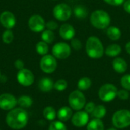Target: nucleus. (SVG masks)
Segmentation results:
<instances>
[{
	"mask_svg": "<svg viewBox=\"0 0 130 130\" xmlns=\"http://www.w3.org/2000/svg\"><path fill=\"white\" fill-rule=\"evenodd\" d=\"M28 122V114L22 108H16L10 111L6 117V123L9 127L14 129L24 128Z\"/></svg>",
	"mask_w": 130,
	"mask_h": 130,
	"instance_id": "f257e3e1",
	"label": "nucleus"
},
{
	"mask_svg": "<svg viewBox=\"0 0 130 130\" xmlns=\"http://www.w3.org/2000/svg\"><path fill=\"white\" fill-rule=\"evenodd\" d=\"M85 51L90 58L100 59L104 53V48L103 43L98 37L91 36L86 41Z\"/></svg>",
	"mask_w": 130,
	"mask_h": 130,
	"instance_id": "f03ea898",
	"label": "nucleus"
},
{
	"mask_svg": "<svg viewBox=\"0 0 130 130\" xmlns=\"http://www.w3.org/2000/svg\"><path fill=\"white\" fill-rule=\"evenodd\" d=\"M91 24L97 29H106L111 22L110 16L104 10H96L91 13L90 18Z\"/></svg>",
	"mask_w": 130,
	"mask_h": 130,
	"instance_id": "7ed1b4c3",
	"label": "nucleus"
},
{
	"mask_svg": "<svg viewBox=\"0 0 130 130\" xmlns=\"http://www.w3.org/2000/svg\"><path fill=\"white\" fill-rule=\"evenodd\" d=\"M113 126L118 129L126 128L130 126V111L128 110H120L114 113L112 118Z\"/></svg>",
	"mask_w": 130,
	"mask_h": 130,
	"instance_id": "20e7f679",
	"label": "nucleus"
},
{
	"mask_svg": "<svg viewBox=\"0 0 130 130\" xmlns=\"http://www.w3.org/2000/svg\"><path fill=\"white\" fill-rule=\"evenodd\" d=\"M117 88L112 84L102 85L98 91V97L104 102L112 101L117 95Z\"/></svg>",
	"mask_w": 130,
	"mask_h": 130,
	"instance_id": "39448f33",
	"label": "nucleus"
},
{
	"mask_svg": "<svg viewBox=\"0 0 130 130\" xmlns=\"http://www.w3.org/2000/svg\"><path fill=\"white\" fill-rule=\"evenodd\" d=\"M72 10L71 7L66 3H60L56 5L53 10V14L55 18L60 21H68L72 16Z\"/></svg>",
	"mask_w": 130,
	"mask_h": 130,
	"instance_id": "423d86ee",
	"label": "nucleus"
},
{
	"mask_svg": "<svg viewBox=\"0 0 130 130\" xmlns=\"http://www.w3.org/2000/svg\"><path fill=\"white\" fill-rule=\"evenodd\" d=\"M69 104L75 110H81L86 104V98L80 90L72 91L69 97Z\"/></svg>",
	"mask_w": 130,
	"mask_h": 130,
	"instance_id": "0eeeda50",
	"label": "nucleus"
},
{
	"mask_svg": "<svg viewBox=\"0 0 130 130\" xmlns=\"http://www.w3.org/2000/svg\"><path fill=\"white\" fill-rule=\"evenodd\" d=\"M71 47L70 46L63 42H59L56 43L52 48L53 56L59 59H67L71 54Z\"/></svg>",
	"mask_w": 130,
	"mask_h": 130,
	"instance_id": "6e6552de",
	"label": "nucleus"
},
{
	"mask_svg": "<svg viewBox=\"0 0 130 130\" xmlns=\"http://www.w3.org/2000/svg\"><path fill=\"white\" fill-rule=\"evenodd\" d=\"M40 66L41 70L45 73L53 72L57 67V62L56 58L52 55H45L40 59Z\"/></svg>",
	"mask_w": 130,
	"mask_h": 130,
	"instance_id": "1a4fd4ad",
	"label": "nucleus"
},
{
	"mask_svg": "<svg viewBox=\"0 0 130 130\" xmlns=\"http://www.w3.org/2000/svg\"><path fill=\"white\" fill-rule=\"evenodd\" d=\"M28 27L33 32H43L46 27V22L43 17L39 14H34L29 18Z\"/></svg>",
	"mask_w": 130,
	"mask_h": 130,
	"instance_id": "9d476101",
	"label": "nucleus"
},
{
	"mask_svg": "<svg viewBox=\"0 0 130 130\" xmlns=\"http://www.w3.org/2000/svg\"><path fill=\"white\" fill-rule=\"evenodd\" d=\"M17 80L23 86H30L34 83V76L31 71L27 69H23L18 72Z\"/></svg>",
	"mask_w": 130,
	"mask_h": 130,
	"instance_id": "9b49d317",
	"label": "nucleus"
},
{
	"mask_svg": "<svg viewBox=\"0 0 130 130\" xmlns=\"http://www.w3.org/2000/svg\"><path fill=\"white\" fill-rule=\"evenodd\" d=\"M18 101L15 97L11 94H3L0 95V108L5 110H12Z\"/></svg>",
	"mask_w": 130,
	"mask_h": 130,
	"instance_id": "f8f14e48",
	"label": "nucleus"
},
{
	"mask_svg": "<svg viewBox=\"0 0 130 130\" xmlns=\"http://www.w3.org/2000/svg\"><path fill=\"white\" fill-rule=\"evenodd\" d=\"M0 23L6 29L11 30L16 24V18L12 12L5 11L0 14Z\"/></svg>",
	"mask_w": 130,
	"mask_h": 130,
	"instance_id": "ddd939ff",
	"label": "nucleus"
},
{
	"mask_svg": "<svg viewBox=\"0 0 130 130\" xmlns=\"http://www.w3.org/2000/svg\"><path fill=\"white\" fill-rule=\"evenodd\" d=\"M89 121L88 113L85 111H78L75 113L72 118V123L75 126L83 127L88 124Z\"/></svg>",
	"mask_w": 130,
	"mask_h": 130,
	"instance_id": "4468645a",
	"label": "nucleus"
},
{
	"mask_svg": "<svg viewBox=\"0 0 130 130\" xmlns=\"http://www.w3.org/2000/svg\"><path fill=\"white\" fill-rule=\"evenodd\" d=\"M59 33L62 39L66 40H69L75 37V30L72 25L69 24H63L61 25Z\"/></svg>",
	"mask_w": 130,
	"mask_h": 130,
	"instance_id": "2eb2a0df",
	"label": "nucleus"
},
{
	"mask_svg": "<svg viewBox=\"0 0 130 130\" xmlns=\"http://www.w3.org/2000/svg\"><path fill=\"white\" fill-rule=\"evenodd\" d=\"M112 66L117 73H124L127 69V63L126 60L121 57H117L112 62Z\"/></svg>",
	"mask_w": 130,
	"mask_h": 130,
	"instance_id": "dca6fc26",
	"label": "nucleus"
},
{
	"mask_svg": "<svg viewBox=\"0 0 130 130\" xmlns=\"http://www.w3.org/2000/svg\"><path fill=\"white\" fill-rule=\"evenodd\" d=\"M54 84L52 79L50 78H43L38 83V87L40 91L43 92H48L53 88Z\"/></svg>",
	"mask_w": 130,
	"mask_h": 130,
	"instance_id": "f3484780",
	"label": "nucleus"
},
{
	"mask_svg": "<svg viewBox=\"0 0 130 130\" xmlns=\"http://www.w3.org/2000/svg\"><path fill=\"white\" fill-rule=\"evenodd\" d=\"M72 116V110L69 107H62L57 113V117L62 122L68 121Z\"/></svg>",
	"mask_w": 130,
	"mask_h": 130,
	"instance_id": "a211bd4d",
	"label": "nucleus"
},
{
	"mask_svg": "<svg viewBox=\"0 0 130 130\" xmlns=\"http://www.w3.org/2000/svg\"><path fill=\"white\" fill-rule=\"evenodd\" d=\"M121 46L118 44L113 43L109 45L104 50V53L109 57H117L121 53Z\"/></svg>",
	"mask_w": 130,
	"mask_h": 130,
	"instance_id": "6ab92c4d",
	"label": "nucleus"
},
{
	"mask_svg": "<svg viewBox=\"0 0 130 130\" xmlns=\"http://www.w3.org/2000/svg\"><path fill=\"white\" fill-rule=\"evenodd\" d=\"M107 35L109 39H110L111 40L116 41V40H118L121 37L122 33L120 28H118L117 27L110 26L107 29Z\"/></svg>",
	"mask_w": 130,
	"mask_h": 130,
	"instance_id": "aec40b11",
	"label": "nucleus"
},
{
	"mask_svg": "<svg viewBox=\"0 0 130 130\" xmlns=\"http://www.w3.org/2000/svg\"><path fill=\"white\" fill-rule=\"evenodd\" d=\"M73 14L78 19H85L88 14V11L87 8L84 5H76L73 9Z\"/></svg>",
	"mask_w": 130,
	"mask_h": 130,
	"instance_id": "412c9836",
	"label": "nucleus"
},
{
	"mask_svg": "<svg viewBox=\"0 0 130 130\" xmlns=\"http://www.w3.org/2000/svg\"><path fill=\"white\" fill-rule=\"evenodd\" d=\"M87 130H104V126L101 119H93L87 126Z\"/></svg>",
	"mask_w": 130,
	"mask_h": 130,
	"instance_id": "4be33fe9",
	"label": "nucleus"
},
{
	"mask_svg": "<svg viewBox=\"0 0 130 130\" xmlns=\"http://www.w3.org/2000/svg\"><path fill=\"white\" fill-rule=\"evenodd\" d=\"M41 39L45 43L50 44V43H52L53 42V40L55 39V34L53 32V30H50L48 29L44 30L41 34Z\"/></svg>",
	"mask_w": 130,
	"mask_h": 130,
	"instance_id": "5701e85b",
	"label": "nucleus"
},
{
	"mask_svg": "<svg viewBox=\"0 0 130 130\" xmlns=\"http://www.w3.org/2000/svg\"><path fill=\"white\" fill-rule=\"evenodd\" d=\"M91 86V80L88 77L82 78L78 82V88L80 91H86Z\"/></svg>",
	"mask_w": 130,
	"mask_h": 130,
	"instance_id": "b1692460",
	"label": "nucleus"
},
{
	"mask_svg": "<svg viewBox=\"0 0 130 130\" xmlns=\"http://www.w3.org/2000/svg\"><path fill=\"white\" fill-rule=\"evenodd\" d=\"M36 51L39 55L45 56L48 53L49 51V46L48 43H45L44 41H40L36 45Z\"/></svg>",
	"mask_w": 130,
	"mask_h": 130,
	"instance_id": "393cba45",
	"label": "nucleus"
},
{
	"mask_svg": "<svg viewBox=\"0 0 130 130\" xmlns=\"http://www.w3.org/2000/svg\"><path fill=\"white\" fill-rule=\"evenodd\" d=\"M18 104L20 107L23 108H28L32 105L33 100L30 97L24 95L19 98V99L18 100Z\"/></svg>",
	"mask_w": 130,
	"mask_h": 130,
	"instance_id": "a878e982",
	"label": "nucleus"
},
{
	"mask_svg": "<svg viewBox=\"0 0 130 130\" xmlns=\"http://www.w3.org/2000/svg\"><path fill=\"white\" fill-rule=\"evenodd\" d=\"M106 113H107V110L104 105H98L95 107V108L91 114L94 118L101 119L106 115Z\"/></svg>",
	"mask_w": 130,
	"mask_h": 130,
	"instance_id": "bb28decb",
	"label": "nucleus"
},
{
	"mask_svg": "<svg viewBox=\"0 0 130 130\" xmlns=\"http://www.w3.org/2000/svg\"><path fill=\"white\" fill-rule=\"evenodd\" d=\"M43 116L48 120L50 121L53 120L56 117V113L55 109L52 107H46L43 110Z\"/></svg>",
	"mask_w": 130,
	"mask_h": 130,
	"instance_id": "cd10ccee",
	"label": "nucleus"
},
{
	"mask_svg": "<svg viewBox=\"0 0 130 130\" xmlns=\"http://www.w3.org/2000/svg\"><path fill=\"white\" fill-rule=\"evenodd\" d=\"M2 41L6 44H10L14 40V34L11 30L7 29L2 34Z\"/></svg>",
	"mask_w": 130,
	"mask_h": 130,
	"instance_id": "c85d7f7f",
	"label": "nucleus"
},
{
	"mask_svg": "<svg viewBox=\"0 0 130 130\" xmlns=\"http://www.w3.org/2000/svg\"><path fill=\"white\" fill-rule=\"evenodd\" d=\"M67 87H68V83L64 79H59V80L56 81L54 83V86H53V88L56 91H65L67 88Z\"/></svg>",
	"mask_w": 130,
	"mask_h": 130,
	"instance_id": "c756f323",
	"label": "nucleus"
},
{
	"mask_svg": "<svg viewBox=\"0 0 130 130\" xmlns=\"http://www.w3.org/2000/svg\"><path fill=\"white\" fill-rule=\"evenodd\" d=\"M49 130H67V129L62 121H54L50 125Z\"/></svg>",
	"mask_w": 130,
	"mask_h": 130,
	"instance_id": "7c9ffc66",
	"label": "nucleus"
},
{
	"mask_svg": "<svg viewBox=\"0 0 130 130\" xmlns=\"http://www.w3.org/2000/svg\"><path fill=\"white\" fill-rule=\"evenodd\" d=\"M120 83H121L122 87H123L124 89H126V90H127V91H130V75L129 74H127V75H123V76L121 78Z\"/></svg>",
	"mask_w": 130,
	"mask_h": 130,
	"instance_id": "2f4dec72",
	"label": "nucleus"
},
{
	"mask_svg": "<svg viewBox=\"0 0 130 130\" xmlns=\"http://www.w3.org/2000/svg\"><path fill=\"white\" fill-rule=\"evenodd\" d=\"M71 46L75 50H80L82 47V43L81 40L78 38H73L71 40Z\"/></svg>",
	"mask_w": 130,
	"mask_h": 130,
	"instance_id": "473e14b6",
	"label": "nucleus"
},
{
	"mask_svg": "<svg viewBox=\"0 0 130 130\" xmlns=\"http://www.w3.org/2000/svg\"><path fill=\"white\" fill-rule=\"evenodd\" d=\"M120 99L121 100H127L129 98V91L126 89H121L117 91V95Z\"/></svg>",
	"mask_w": 130,
	"mask_h": 130,
	"instance_id": "72a5a7b5",
	"label": "nucleus"
},
{
	"mask_svg": "<svg viewBox=\"0 0 130 130\" xmlns=\"http://www.w3.org/2000/svg\"><path fill=\"white\" fill-rule=\"evenodd\" d=\"M95 104L93 102H89L85 104V111L88 113H92L94 108H95Z\"/></svg>",
	"mask_w": 130,
	"mask_h": 130,
	"instance_id": "f704fd0d",
	"label": "nucleus"
},
{
	"mask_svg": "<svg viewBox=\"0 0 130 130\" xmlns=\"http://www.w3.org/2000/svg\"><path fill=\"white\" fill-rule=\"evenodd\" d=\"M104 2L112 6H119L123 5L125 0H104Z\"/></svg>",
	"mask_w": 130,
	"mask_h": 130,
	"instance_id": "c9c22d12",
	"label": "nucleus"
},
{
	"mask_svg": "<svg viewBox=\"0 0 130 130\" xmlns=\"http://www.w3.org/2000/svg\"><path fill=\"white\" fill-rule=\"evenodd\" d=\"M46 27L48 30H55L58 27V24L54 21H50L47 23H46Z\"/></svg>",
	"mask_w": 130,
	"mask_h": 130,
	"instance_id": "e433bc0d",
	"label": "nucleus"
},
{
	"mask_svg": "<svg viewBox=\"0 0 130 130\" xmlns=\"http://www.w3.org/2000/svg\"><path fill=\"white\" fill-rule=\"evenodd\" d=\"M14 66H15V68H16L17 69L21 70V69H24V62H23L21 59H17V60L15 61V62H14Z\"/></svg>",
	"mask_w": 130,
	"mask_h": 130,
	"instance_id": "4c0bfd02",
	"label": "nucleus"
},
{
	"mask_svg": "<svg viewBox=\"0 0 130 130\" xmlns=\"http://www.w3.org/2000/svg\"><path fill=\"white\" fill-rule=\"evenodd\" d=\"M123 5L125 11L127 12L128 14H130V0H126L123 4Z\"/></svg>",
	"mask_w": 130,
	"mask_h": 130,
	"instance_id": "58836bf2",
	"label": "nucleus"
},
{
	"mask_svg": "<svg viewBox=\"0 0 130 130\" xmlns=\"http://www.w3.org/2000/svg\"><path fill=\"white\" fill-rule=\"evenodd\" d=\"M126 52L130 55V41H129L126 44Z\"/></svg>",
	"mask_w": 130,
	"mask_h": 130,
	"instance_id": "ea45409f",
	"label": "nucleus"
},
{
	"mask_svg": "<svg viewBox=\"0 0 130 130\" xmlns=\"http://www.w3.org/2000/svg\"><path fill=\"white\" fill-rule=\"evenodd\" d=\"M107 130H117V129H115V128H110Z\"/></svg>",
	"mask_w": 130,
	"mask_h": 130,
	"instance_id": "a19ab883",
	"label": "nucleus"
},
{
	"mask_svg": "<svg viewBox=\"0 0 130 130\" xmlns=\"http://www.w3.org/2000/svg\"><path fill=\"white\" fill-rule=\"evenodd\" d=\"M0 78H1V73H0Z\"/></svg>",
	"mask_w": 130,
	"mask_h": 130,
	"instance_id": "79ce46f5",
	"label": "nucleus"
}]
</instances>
